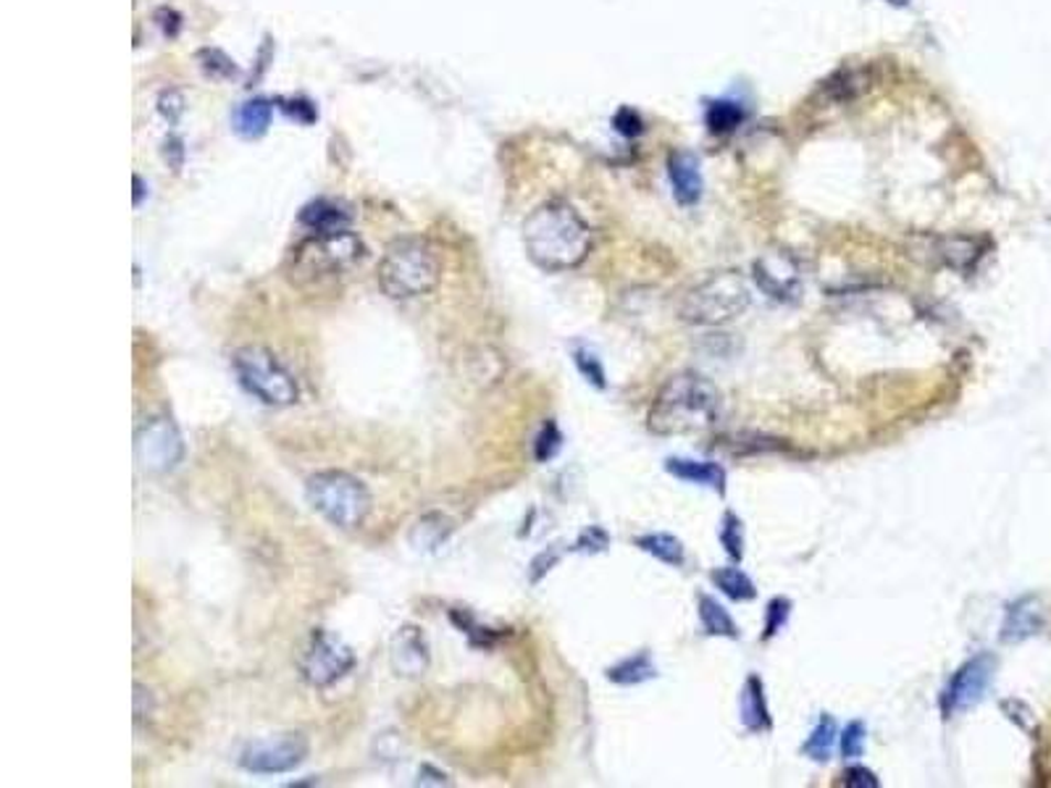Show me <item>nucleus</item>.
<instances>
[{
	"label": "nucleus",
	"mask_w": 1051,
	"mask_h": 788,
	"mask_svg": "<svg viewBox=\"0 0 1051 788\" xmlns=\"http://www.w3.org/2000/svg\"><path fill=\"white\" fill-rule=\"evenodd\" d=\"M235 125H237V132L248 137V140H252V137H261L271 125V102L269 100L245 102L235 116Z\"/></svg>",
	"instance_id": "nucleus-24"
},
{
	"label": "nucleus",
	"mask_w": 1051,
	"mask_h": 788,
	"mask_svg": "<svg viewBox=\"0 0 1051 788\" xmlns=\"http://www.w3.org/2000/svg\"><path fill=\"white\" fill-rule=\"evenodd\" d=\"M453 620L457 623V626H461L463 634L468 636L470 644H479V647H489L491 639H495V634H491L489 628L479 626V623L470 618L468 613H463V618H461V613H453Z\"/></svg>",
	"instance_id": "nucleus-35"
},
{
	"label": "nucleus",
	"mask_w": 1051,
	"mask_h": 788,
	"mask_svg": "<svg viewBox=\"0 0 1051 788\" xmlns=\"http://www.w3.org/2000/svg\"><path fill=\"white\" fill-rule=\"evenodd\" d=\"M697 607H700V620H702V628H705V634L726 636V639H736V636H739L734 618L728 615V609L723 607L718 600L702 594V597L697 600Z\"/></svg>",
	"instance_id": "nucleus-23"
},
{
	"label": "nucleus",
	"mask_w": 1051,
	"mask_h": 788,
	"mask_svg": "<svg viewBox=\"0 0 1051 788\" xmlns=\"http://www.w3.org/2000/svg\"><path fill=\"white\" fill-rule=\"evenodd\" d=\"M1001 712H1005V715L1017 725V728H1022V731H1033L1036 728L1033 712H1030L1028 704L1020 702V699H1005V702H1001Z\"/></svg>",
	"instance_id": "nucleus-34"
},
{
	"label": "nucleus",
	"mask_w": 1051,
	"mask_h": 788,
	"mask_svg": "<svg viewBox=\"0 0 1051 788\" xmlns=\"http://www.w3.org/2000/svg\"><path fill=\"white\" fill-rule=\"evenodd\" d=\"M844 786H849V788H878V778H876V773L868 770V767H849V770H844Z\"/></svg>",
	"instance_id": "nucleus-36"
},
{
	"label": "nucleus",
	"mask_w": 1051,
	"mask_h": 788,
	"mask_svg": "<svg viewBox=\"0 0 1051 788\" xmlns=\"http://www.w3.org/2000/svg\"><path fill=\"white\" fill-rule=\"evenodd\" d=\"M705 119H707V127L713 129L715 134H726V132H734V129L741 125L744 114L736 102L718 100V102H709Z\"/></svg>",
	"instance_id": "nucleus-27"
},
{
	"label": "nucleus",
	"mask_w": 1051,
	"mask_h": 788,
	"mask_svg": "<svg viewBox=\"0 0 1051 788\" xmlns=\"http://www.w3.org/2000/svg\"><path fill=\"white\" fill-rule=\"evenodd\" d=\"M607 547H610V537H607V531L599 529V526H589V529L582 531V537L576 539L573 550L595 554V552H605Z\"/></svg>",
	"instance_id": "nucleus-33"
},
{
	"label": "nucleus",
	"mask_w": 1051,
	"mask_h": 788,
	"mask_svg": "<svg viewBox=\"0 0 1051 788\" xmlns=\"http://www.w3.org/2000/svg\"><path fill=\"white\" fill-rule=\"evenodd\" d=\"M231 366L242 387L266 406L286 408L297 402L300 389L295 376L286 371L271 349L258 345L240 347L231 358Z\"/></svg>",
	"instance_id": "nucleus-6"
},
{
	"label": "nucleus",
	"mask_w": 1051,
	"mask_h": 788,
	"mask_svg": "<svg viewBox=\"0 0 1051 788\" xmlns=\"http://www.w3.org/2000/svg\"><path fill=\"white\" fill-rule=\"evenodd\" d=\"M665 468L671 476L681 478V482L689 484H700V486H709L715 492H726V471L720 468L718 463H700V461H684V457H671L665 463Z\"/></svg>",
	"instance_id": "nucleus-18"
},
{
	"label": "nucleus",
	"mask_w": 1051,
	"mask_h": 788,
	"mask_svg": "<svg viewBox=\"0 0 1051 788\" xmlns=\"http://www.w3.org/2000/svg\"><path fill=\"white\" fill-rule=\"evenodd\" d=\"M996 673V660L988 652L975 655L949 678L944 694H941V712L944 717H957L986 697Z\"/></svg>",
	"instance_id": "nucleus-10"
},
{
	"label": "nucleus",
	"mask_w": 1051,
	"mask_h": 788,
	"mask_svg": "<svg viewBox=\"0 0 1051 788\" xmlns=\"http://www.w3.org/2000/svg\"><path fill=\"white\" fill-rule=\"evenodd\" d=\"M305 757H308V738L303 733H284V736L250 744L242 752L240 765L256 776H282L303 765Z\"/></svg>",
	"instance_id": "nucleus-11"
},
{
	"label": "nucleus",
	"mask_w": 1051,
	"mask_h": 788,
	"mask_svg": "<svg viewBox=\"0 0 1051 788\" xmlns=\"http://www.w3.org/2000/svg\"><path fill=\"white\" fill-rule=\"evenodd\" d=\"M134 455H138L140 468L155 473V476L174 471L184 457V442L172 418L153 415L142 423L138 436H134Z\"/></svg>",
	"instance_id": "nucleus-8"
},
{
	"label": "nucleus",
	"mask_w": 1051,
	"mask_h": 788,
	"mask_svg": "<svg viewBox=\"0 0 1051 788\" xmlns=\"http://www.w3.org/2000/svg\"><path fill=\"white\" fill-rule=\"evenodd\" d=\"M523 242L539 269L568 271L582 266L589 256L592 231L573 205L550 201L526 218Z\"/></svg>",
	"instance_id": "nucleus-1"
},
{
	"label": "nucleus",
	"mask_w": 1051,
	"mask_h": 788,
	"mask_svg": "<svg viewBox=\"0 0 1051 788\" xmlns=\"http://www.w3.org/2000/svg\"><path fill=\"white\" fill-rule=\"evenodd\" d=\"M720 395L715 384L697 371H681L663 384L650 408V429L660 436L705 431L715 423Z\"/></svg>",
	"instance_id": "nucleus-2"
},
{
	"label": "nucleus",
	"mask_w": 1051,
	"mask_h": 788,
	"mask_svg": "<svg viewBox=\"0 0 1051 788\" xmlns=\"http://www.w3.org/2000/svg\"><path fill=\"white\" fill-rule=\"evenodd\" d=\"M134 184H138V195H134V205H140V203H142V180H140V176H134Z\"/></svg>",
	"instance_id": "nucleus-39"
},
{
	"label": "nucleus",
	"mask_w": 1051,
	"mask_h": 788,
	"mask_svg": "<svg viewBox=\"0 0 1051 788\" xmlns=\"http://www.w3.org/2000/svg\"><path fill=\"white\" fill-rule=\"evenodd\" d=\"M749 303H752V294H749L747 282L736 271H723L694 287L681 300L679 315L686 324L718 326L741 315Z\"/></svg>",
	"instance_id": "nucleus-5"
},
{
	"label": "nucleus",
	"mask_w": 1051,
	"mask_h": 788,
	"mask_svg": "<svg viewBox=\"0 0 1051 788\" xmlns=\"http://www.w3.org/2000/svg\"><path fill=\"white\" fill-rule=\"evenodd\" d=\"M573 363H576L578 374H582L584 379L592 384V387H597V389H605V387H607L603 363H599V358H597L595 353H592L589 347L578 345L576 349H573Z\"/></svg>",
	"instance_id": "nucleus-28"
},
{
	"label": "nucleus",
	"mask_w": 1051,
	"mask_h": 788,
	"mask_svg": "<svg viewBox=\"0 0 1051 788\" xmlns=\"http://www.w3.org/2000/svg\"><path fill=\"white\" fill-rule=\"evenodd\" d=\"M654 676H658V668H654L650 652H637L607 668V681L618 683V687H639V683L652 681Z\"/></svg>",
	"instance_id": "nucleus-19"
},
{
	"label": "nucleus",
	"mask_w": 1051,
	"mask_h": 788,
	"mask_svg": "<svg viewBox=\"0 0 1051 788\" xmlns=\"http://www.w3.org/2000/svg\"><path fill=\"white\" fill-rule=\"evenodd\" d=\"M789 613H791V602L789 600H783V597L770 600L768 613H766V634H762V639H773L778 630L787 626Z\"/></svg>",
	"instance_id": "nucleus-31"
},
{
	"label": "nucleus",
	"mask_w": 1051,
	"mask_h": 788,
	"mask_svg": "<svg viewBox=\"0 0 1051 788\" xmlns=\"http://www.w3.org/2000/svg\"><path fill=\"white\" fill-rule=\"evenodd\" d=\"M557 558H561V554H557V552H552V550H548V552H542V554H539V558L534 560V563H531V568H534V571H531V581H534V584H537V581L542 579V575L548 573L550 568L557 563Z\"/></svg>",
	"instance_id": "nucleus-38"
},
{
	"label": "nucleus",
	"mask_w": 1051,
	"mask_h": 788,
	"mask_svg": "<svg viewBox=\"0 0 1051 788\" xmlns=\"http://www.w3.org/2000/svg\"><path fill=\"white\" fill-rule=\"evenodd\" d=\"M709 579H713V584L718 586L726 597H732L736 602H749L757 597L752 579H749L747 573H741L739 568H718V571H713Z\"/></svg>",
	"instance_id": "nucleus-25"
},
{
	"label": "nucleus",
	"mask_w": 1051,
	"mask_h": 788,
	"mask_svg": "<svg viewBox=\"0 0 1051 788\" xmlns=\"http://www.w3.org/2000/svg\"><path fill=\"white\" fill-rule=\"evenodd\" d=\"M449 533H453V523H449V518L440 516V512H429V516L415 520L411 531V544L421 552H434L436 547L445 544Z\"/></svg>",
	"instance_id": "nucleus-20"
},
{
	"label": "nucleus",
	"mask_w": 1051,
	"mask_h": 788,
	"mask_svg": "<svg viewBox=\"0 0 1051 788\" xmlns=\"http://www.w3.org/2000/svg\"><path fill=\"white\" fill-rule=\"evenodd\" d=\"M668 174H671L673 195L681 205H694L702 197V171L697 155L689 150H675L668 158Z\"/></svg>",
	"instance_id": "nucleus-14"
},
{
	"label": "nucleus",
	"mask_w": 1051,
	"mask_h": 788,
	"mask_svg": "<svg viewBox=\"0 0 1051 788\" xmlns=\"http://www.w3.org/2000/svg\"><path fill=\"white\" fill-rule=\"evenodd\" d=\"M865 749V725L859 721H852L842 733V755L846 759H857Z\"/></svg>",
	"instance_id": "nucleus-32"
},
{
	"label": "nucleus",
	"mask_w": 1051,
	"mask_h": 788,
	"mask_svg": "<svg viewBox=\"0 0 1051 788\" xmlns=\"http://www.w3.org/2000/svg\"><path fill=\"white\" fill-rule=\"evenodd\" d=\"M364 258V245L350 229L337 235H313L292 258V271L305 279H332Z\"/></svg>",
	"instance_id": "nucleus-7"
},
{
	"label": "nucleus",
	"mask_w": 1051,
	"mask_h": 788,
	"mask_svg": "<svg viewBox=\"0 0 1051 788\" xmlns=\"http://www.w3.org/2000/svg\"><path fill=\"white\" fill-rule=\"evenodd\" d=\"M739 710H741V723L747 731L762 733L773 728V721H770L768 702H766V687H762L760 676L747 678V683H744L741 697H739Z\"/></svg>",
	"instance_id": "nucleus-16"
},
{
	"label": "nucleus",
	"mask_w": 1051,
	"mask_h": 788,
	"mask_svg": "<svg viewBox=\"0 0 1051 788\" xmlns=\"http://www.w3.org/2000/svg\"><path fill=\"white\" fill-rule=\"evenodd\" d=\"M392 668L400 676L415 678L426 673L429 668V644L419 626H402L392 639V652H389Z\"/></svg>",
	"instance_id": "nucleus-13"
},
{
	"label": "nucleus",
	"mask_w": 1051,
	"mask_h": 788,
	"mask_svg": "<svg viewBox=\"0 0 1051 788\" xmlns=\"http://www.w3.org/2000/svg\"><path fill=\"white\" fill-rule=\"evenodd\" d=\"M889 3H893V6H907V3H910V0H889Z\"/></svg>",
	"instance_id": "nucleus-40"
},
{
	"label": "nucleus",
	"mask_w": 1051,
	"mask_h": 788,
	"mask_svg": "<svg viewBox=\"0 0 1051 788\" xmlns=\"http://www.w3.org/2000/svg\"><path fill=\"white\" fill-rule=\"evenodd\" d=\"M720 544L726 547V552L732 554L734 560L744 558V533H741V520L734 516V512H726L720 523Z\"/></svg>",
	"instance_id": "nucleus-30"
},
{
	"label": "nucleus",
	"mask_w": 1051,
	"mask_h": 788,
	"mask_svg": "<svg viewBox=\"0 0 1051 788\" xmlns=\"http://www.w3.org/2000/svg\"><path fill=\"white\" fill-rule=\"evenodd\" d=\"M308 503L337 529H358L371 512V495L360 478L345 471H321L308 478Z\"/></svg>",
	"instance_id": "nucleus-4"
},
{
	"label": "nucleus",
	"mask_w": 1051,
	"mask_h": 788,
	"mask_svg": "<svg viewBox=\"0 0 1051 788\" xmlns=\"http://www.w3.org/2000/svg\"><path fill=\"white\" fill-rule=\"evenodd\" d=\"M836 721L834 717H821V723L815 725V731L810 733L808 736V742L802 744V752L808 757L815 759V763H823V759H828L831 757V752H834V744H836Z\"/></svg>",
	"instance_id": "nucleus-26"
},
{
	"label": "nucleus",
	"mask_w": 1051,
	"mask_h": 788,
	"mask_svg": "<svg viewBox=\"0 0 1051 788\" xmlns=\"http://www.w3.org/2000/svg\"><path fill=\"white\" fill-rule=\"evenodd\" d=\"M936 256L944 260L949 269L971 271L975 260L980 258V248L971 237H946V239H939Z\"/></svg>",
	"instance_id": "nucleus-21"
},
{
	"label": "nucleus",
	"mask_w": 1051,
	"mask_h": 788,
	"mask_svg": "<svg viewBox=\"0 0 1051 788\" xmlns=\"http://www.w3.org/2000/svg\"><path fill=\"white\" fill-rule=\"evenodd\" d=\"M561 447H563L561 429H557L555 421H548L542 427V431H539V436L534 442V457L539 463H548L557 455V452H561Z\"/></svg>",
	"instance_id": "nucleus-29"
},
{
	"label": "nucleus",
	"mask_w": 1051,
	"mask_h": 788,
	"mask_svg": "<svg viewBox=\"0 0 1051 788\" xmlns=\"http://www.w3.org/2000/svg\"><path fill=\"white\" fill-rule=\"evenodd\" d=\"M755 282L773 300H791L800 292V269L787 252H768L755 260Z\"/></svg>",
	"instance_id": "nucleus-12"
},
{
	"label": "nucleus",
	"mask_w": 1051,
	"mask_h": 788,
	"mask_svg": "<svg viewBox=\"0 0 1051 788\" xmlns=\"http://www.w3.org/2000/svg\"><path fill=\"white\" fill-rule=\"evenodd\" d=\"M616 127H618V132H624V134H639L641 132V119L637 116V111H631V108H624V111L616 116Z\"/></svg>",
	"instance_id": "nucleus-37"
},
{
	"label": "nucleus",
	"mask_w": 1051,
	"mask_h": 788,
	"mask_svg": "<svg viewBox=\"0 0 1051 788\" xmlns=\"http://www.w3.org/2000/svg\"><path fill=\"white\" fill-rule=\"evenodd\" d=\"M637 547H639V550H644L647 554H652V558H658L660 563H665V565L681 568L686 563L684 544H681L679 539L671 537V533H665V531L644 533V537L637 539Z\"/></svg>",
	"instance_id": "nucleus-22"
},
{
	"label": "nucleus",
	"mask_w": 1051,
	"mask_h": 788,
	"mask_svg": "<svg viewBox=\"0 0 1051 788\" xmlns=\"http://www.w3.org/2000/svg\"><path fill=\"white\" fill-rule=\"evenodd\" d=\"M1043 626V609L1036 597H1022L1007 607L1005 623H1001V641L1017 644L1036 636Z\"/></svg>",
	"instance_id": "nucleus-15"
},
{
	"label": "nucleus",
	"mask_w": 1051,
	"mask_h": 788,
	"mask_svg": "<svg viewBox=\"0 0 1051 788\" xmlns=\"http://www.w3.org/2000/svg\"><path fill=\"white\" fill-rule=\"evenodd\" d=\"M440 260L423 239H398L379 263V287L392 300H411L440 284Z\"/></svg>",
	"instance_id": "nucleus-3"
},
{
	"label": "nucleus",
	"mask_w": 1051,
	"mask_h": 788,
	"mask_svg": "<svg viewBox=\"0 0 1051 788\" xmlns=\"http://www.w3.org/2000/svg\"><path fill=\"white\" fill-rule=\"evenodd\" d=\"M355 655L339 636L329 634V630H316L311 636L308 647H305L303 660H300V670L311 687H332L334 681L345 678L353 670Z\"/></svg>",
	"instance_id": "nucleus-9"
},
{
	"label": "nucleus",
	"mask_w": 1051,
	"mask_h": 788,
	"mask_svg": "<svg viewBox=\"0 0 1051 788\" xmlns=\"http://www.w3.org/2000/svg\"><path fill=\"white\" fill-rule=\"evenodd\" d=\"M300 224L308 226L313 235H337V231H345L350 226V214L343 205L332 201H316L305 205L303 214H300Z\"/></svg>",
	"instance_id": "nucleus-17"
}]
</instances>
